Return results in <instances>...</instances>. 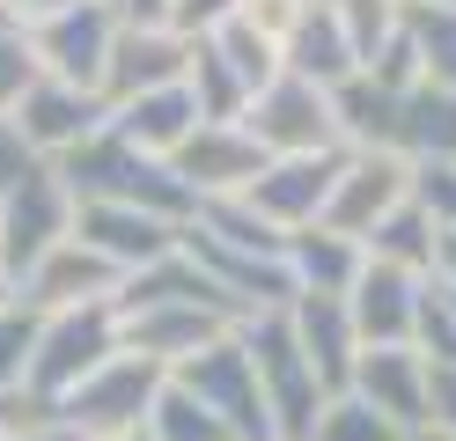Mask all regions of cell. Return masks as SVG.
<instances>
[{
	"label": "cell",
	"mask_w": 456,
	"mask_h": 441,
	"mask_svg": "<svg viewBox=\"0 0 456 441\" xmlns=\"http://www.w3.org/2000/svg\"><path fill=\"white\" fill-rule=\"evenodd\" d=\"M368 257H383V265H405V273H435V250H442V228L435 214H427L419 199H405L397 214H383L376 228H368Z\"/></svg>",
	"instance_id": "cell-25"
},
{
	"label": "cell",
	"mask_w": 456,
	"mask_h": 441,
	"mask_svg": "<svg viewBox=\"0 0 456 441\" xmlns=\"http://www.w3.org/2000/svg\"><path fill=\"white\" fill-rule=\"evenodd\" d=\"M412 199L435 214V228H456V162H419L412 169Z\"/></svg>",
	"instance_id": "cell-33"
},
{
	"label": "cell",
	"mask_w": 456,
	"mask_h": 441,
	"mask_svg": "<svg viewBox=\"0 0 456 441\" xmlns=\"http://www.w3.org/2000/svg\"><path fill=\"white\" fill-rule=\"evenodd\" d=\"M118 441H155V427H133V434H118Z\"/></svg>",
	"instance_id": "cell-42"
},
{
	"label": "cell",
	"mask_w": 456,
	"mask_h": 441,
	"mask_svg": "<svg viewBox=\"0 0 456 441\" xmlns=\"http://www.w3.org/2000/svg\"><path fill=\"white\" fill-rule=\"evenodd\" d=\"M52 169L67 176L74 206L118 199V206H148V214H162V221H199V192H191L169 162H155V155H140L133 140H118L110 126H103L96 140H81L74 155H60Z\"/></svg>",
	"instance_id": "cell-1"
},
{
	"label": "cell",
	"mask_w": 456,
	"mask_h": 441,
	"mask_svg": "<svg viewBox=\"0 0 456 441\" xmlns=\"http://www.w3.org/2000/svg\"><path fill=\"white\" fill-rule=\"evenodd\" d=\"M354 397H368L405 434H427V353L419 346H361Z\"/></svg>",
	"instance_id": "cell-18"
},
{
	"label": "cell",
	"mask_w": 456,
	"mask_h": 441,
	"mask_svg": "<svg viewBox=\"0 0 456 441\" xmlns=\"http://www.w3.org/2000/svg\"><path fill=\"white\" fill-rule=\"evenodd\" d=\"M346 155H354V147H324V155H273L265 176H258L243 199L258 206L273 228H288V235H295V228H317L324 206H331V192H338V176H346Z\"/></svg>",
	"instance_id": "cell-10"
},
{
	"label": "cell",
	"mask_w": 456,
	"mask_h": 441,
	"mask_svg": "<svg viewBox=\"0 0 456 441\" xmlns=\"http://www.w3.org/2000/svg\"><path fill=\"white\" fill-rule=\"evenodd\" d=\"M427 427L456 441V361L449 368H427Z\"/></svg>",
	"instance_id": "cell-34"
},
{
	"label": "cell",
	"mask_w": 456,
	"mask_h": 441,
	"mask_svg": "<svg viewBox=\"0 0 456 441\" xmlns=\"http://www.w3.org/2000/svg\"><path fill=\"white\" fill-rule=\"evenodd\" d=\"M8 118H15V133L30 140V155H37V162H60V155H74L81 140H96V133L110 126V103L96 96V88H74V81L37 74L30 88H22V103H15Z\"/></svg>",
	"instance_id": "cell-9"
},
{
	"label": "cell",
	"mask_w": 456,
	"mask_h": 441,
	"mask_svg": "<svg viewBox=\"0 0 456 441\" xmlns=\"http://www.w3.org/2000/svg\"><path fill=\"white\" fill-rule=\"evenodd\" d=\"M118 287H126V273L118 265H110L103 250H89L81 243V235H67L60 250H52L45 265L30 280H22L15 294L30 309H45V316H60V309H89V302H118Z\"/></svg>",
	"instance_id": "cell-15"
},
{
	"label": "cell",
	"mask_w": 456,
	"mask_h": 441,
	"mask_svg": "<svg viewBox=\"0 0 456 441\" xmlns=\"http://www.w3.org/2000/svg\"><path fill=\"white\" fill-rule=\"evenodd\" d=\"M169 375H177L207 412H221V427L236 434V441H280L273 404H265V382H258V361H250L243 331L214 339L207 353H191V361H184V368H169Z\"/></svg>",
	"instance_id": "cell-4"
},
{
	"label": "cell",
	"mask_w": 456,
	"mask_h": 441,
	"mask_svg": "<svg viewBox=\"0 0 456 441\" xmlns=\"http://www.w3.org/2000/svg\"><path fill=\"white\" fill-rule=\"evenodd\" d=\"M397 110H405V96L383 88L376 74H354V81L331 88V118H338V140L346 147H390L397 155Z\"/></svg>",
	"instance_id": "cell-24"
},
{
	"label": "cell",
	"mask_w": 456,
	"mask_h": 441,
	"mask_svg": "<svg viewBox=\"0 0 456 441\" xmlns=\"http://www.w3.org/2000/svg\"><path fill=\"white\" fill-rule=\"evenodd\" d=\"M169 8H177V0H118L126 22H169Z\"/></svg>",
	"instance_id": "cell-39"
},
{
	"label": "cell",
	"mask_w": 456,
	"mask_h": 441,
	"mask_svg": "<svg viewBox=\"0 0 456 441\" xmlns=\"http://www.w3.org/2000/svg\"><path fill=\"white\" fill-rule=\"evenodd\" d=\"M236 331L250 346V361H258V382H265V404H273L280 441H309V434H317V412L331 404V390H324V375L309 368V353L295 339L288 309H265V316L236 323Z\"/></svg>",
	"instance_id": "cell-3"
},
{
	"label": "cell",
	"mask_w": 456,
	"mask_h": 441,
	"mask_svg": "<svg viewBox=\"0 0 456 441\" xmlns=\"http://www.w3.org/2000/svg\"><path fill=\"white\" fill-rule=\"evenodd\" d=\"M37 420H60V412L37 404L30 390H0V441H15L22 427H37Z\"/></svg>",
	"instance_id": "cell-36"
},
{
	"label": "cell",
	"mask_w": 456,
	"mask_h": 441,
	"mask_svg": "<svg viewBox=\"0 0 456 441\" xmlns=\"http://www.w3.org/2000/svg\"><path fill=\"white\" fill-rule=\"evenodd\" d=\"M309 441H405V427L397 420H383L368 397H354V390H338L324 412H317V434Z\"/></svg>",
	"instance_id": "cell-28"
},
{
	"label": "cell",
	"mask_w": 456,
	"mask_h": 441,
	"mask_svg": "<svg viewBox=\"0 0 456 441\" xmlns=\"http://www.w3.org/2000/svg\"><path fill=\"white\" fill-rule=\"evenodd\" d=\"M74 235L89 250H103L133 280V273H148V265L177 257L184 221H162V214H148V206H118V199H89V206H74Z\"/></svg>",
	"instance_id": "cell-11"
},
{
	"label": "cell",
	"mask_w": 456,
	"mask_h": 441,
	"mask_svg": "<svg viewBox=\"0 0 456 441\" xmlns=\"http://www.w3.org/2000/svg\"><path fill=\"white\" fill-rule=\"evenodd\" d=\"M184 88H191V103H199V118H207V126H243V110H250V81L221 59L214 37H199V45H191V74H184Z\"/></svg>",
	"instance_id": "cell-26"
},
{
	"label": "cell",
	"mask_w": 456,
	"mask_h": 441,
	"mask_svg": "<svg viewBox=\"0 0 456 441\" xmlns=\"http://www.w3.org/2000/svg\"><path fill=\"white\" fill-rule=\"evenodd\" d=\"M148 427H155V441H236V434L221 427V412H207L177 375L162 382V397H155V412H148Z\"/></svg>",
	"instance_id": "cell-27"
},
{
	"label": "cell",
	"mask_w": 456,
	"mask_h": 441,
	"mask_svg": "<svg viewBox=\"0 0 456 441\" xmlns=\"http://www.w3.org/2000/svg\"><path fill=\"white\" fill-rule=\"evenodd\" d=\"M199 126H207V118H199V103H191L184 81H177V88H155V96H133V103L110 110V133L133 140L140 155H155V162H169Z\"/></svg>",
	"instance_id": "cell-20"
},
{
	"label": "cell",
	"mask_w": 456,
	"mask_h": 441,
	"mask_svg": "<svg viewBox=\"0 0 456 441\" xmlns=\"http://www.w3.org/2000/svg\"><path fill=\"white\" fill-rule=\"evenodd\" d=\"M67 235H74V192H67V176L52 162H37L8 199H0V273L22 287Z\"/></svg>",
	"instance_id": "cell-5"
},
{
	"label": "cell",
	"mask_w": 456,
	"mask_h": 441,
	"mask_svg": "<svg viewBox=\"0 0 456 441\" xmlns=\"http://www.w3.org/2000/svg\"><path fill=\"white\" fill-rule=\"evenodd\" d=\"M191 45L184 29H169V22H126L118 29V45H110V74H103V103L118 110L133 96H155V88H177L191 74Z\"/></svg>",
	"instance_id": "cell-12"
},
{
	"label": "cell",
	"mask_w": 456,
	"mask_h": 441,
	"mask_svg": "<svg viewBox=\"0 0 456 441\" xmlns=\"http://www.w3.org/2000/svg\"><path fill=\"white\" fill-rule=\"evenodd\" d=\"M412 346L427 353V368H449L456 361V294L442 280L419 287V323H412Z\"/></svg>",
	"instance_id": "cell-30"
},
{
	"label": "cell",
	"mask_w": 456,
	"mask_h": 441,
	"mask_svg": "<svg viewBox=\"0 0 456 441\" xmlns=\"http://www.w3.org/2000/svg\"><path fill=\"white\" fill-rule=\"evenodd\" d=\"M397 155L412 169L419 162H456V88L419 81L405 88V110H397Z\"/></svg>",
	"instance_id": "cell-23"
},
{
	"label": "cell",
	"mask_w": 456,
	"mask_h": 441,
	"mask_svg": "<svg viewBox=\"0 0 456 441\" xmlns=\"http://www.w3.org/2000/svg\"><path fill=\"white\" fill-rule=\"evenodd\" d=\"M412 15V37H419V67L427 81L456 88V8H405Z\"/></svg>",
	"instance_id": "cell-32"
},
{
	"label": "cell",
	"mask_w": 456,
	"mask_h": 441,
	"mask_svg": "<svg viewBox=\"0 0 456 441\" xmlns=\"http://www.w3.org/2000/svg\"><path fill=\"white\" fill-rule=\"evenodd\" d=\"M228 331H236V323L199 309V302H155V309L126 316V353H148V361H162V368H184L191 353H207Z\"/></svg>",
	"instance_id": "cell-19"
},
{
	"label": "cell",
	"mask_w": 456,
	"mask_h": 441,
	"mask_svg": "<svg viewBox=\"0 0 456 441\" xmlns=\"http://www.w3.org/2000/svg\"><path fill=\"white\" fill-rule=\"evenodd\" d=\"M8 8H15V22H45V15H60L67 0H8Z\"/></svg>",
	"instance_id": "cell-40"
},
{
	"label": "cell",
	"mask_w": 456,
	"mask_h": 441,
	"mask_svg": "<svg viewBox=\"0 0 456 441\" xmlns=\"http://www.w3.org/2000/svg\"><path fill=\"white\" fill-rule=\"evenodd\" d=\"M265 147L258 140H250L243 126H199L184 147H177V155H169V169H177L184 176V184L199 192V206H207V199H236V192H250V184H258V176H265Z\"/></svg>",
	"instance_id": "cell-14"
},
{
	"label": "cell",
	"mask_w": 456,
	"mask_h": 441,
	"mask_svg": "<svg viewBox=\"0 0 456 441\" xmlns=\"http://www.w3.org/2000/svg\"><path fill=\"white\" fill-rule=\"evenodd\" d=\"M243 133L265 155H324V147H346L338 140V118H331V88L302 81V74L265 81L250 96V110H243Z\"/></svg>",
	"instance_id": "cell-8"
},
{
	"label": "cell",
	"mask_w": 456,
	"mask_h": 441,
	"mask_svg": "<svg viewBox=\"0 0 456 441\" xmlns=\"http://www.w3.org/2000/svg\"><path fill=\"white\" fill-rule=\"evenodd\" d=\"M405 8H456V0H405Z\"/></svg>",
	"instance_id": "cell-43"
},
{
	"label": "cell",
	"mask_w": 456,
	"mask_h": 441,
	"mask_svg": "<svg viewBox=\"0 0 456 441\" xmlns=\"http://www.w3.org/2000/svg\"><path fill=\"white\" fill-rule=\"evenodd\" d=\"M361 265H368V250L354 243V235L324 228V221L288 235V273H295V294H354Z\"/></svg>",
	"instance_id": "cell-22"
},
{
	"label": "cell",
	"mask_w": 456,
	"mask_h": 441,
	"mask_svg": "<svg viewBox=\"0 0 456 441\" xmlns=\"http://www.w3.org/2000/svg\"><path fill=\"white\" fill-rule=\"evenodd\" d=\"M118 0H67L60 15L30 22V52H37V74L52 81H74V88H96L103 96V74H110V45H118Z\"/></svg>",
	"instance_id": "cell-6"
},
{
	"label": "cell",
	"mask_w": 456,
	"mask_h": 441,
	"mask_svg": "<svg viewBox=\"0 0 456 441\" xmlns=\"http://www.w3.org/2000/svg\"><path fill=\"white\" fill-rule=\"evenodd\" d=\"M427 280H442L456 294V228H442V250H435V273H427Z\"/></svg>",
	"instance_id": "cell-37"
},
{
	"label": "cell",
	"mask_w": 456,
	"mask_h": 441,
	"mask_svg": "<svg viewBox=\"0 0 456 441\" xmlns=\"http://www.w3.org/2000/svg\"><path fill=\"white\" fill-rule=\"evenodd\" d=\"M405 199H412V162L390 155V147H354V155H346V176H338V192H331V206H324V228L368 243V228H376L383 214H397Z\"/></svg>",
	"instance_id": "cell-13"
},
{
	"label": "cell",
	"mask_w": 456,
	"mask_h": 441,
	"mask_svg": "<svg viewBox=\"0 0 456 441\" xmlns=\"http://www.w3.org/2000/svg\"><path fill=\"white\" fill-rule=\"evenodd\" d=\"M30 169H37L30 140L15 133V118H0V199H8V192H15V184H22V176H30Z\"/></svg>",
	"instance_id": "cell-35"
},
{
	"label": "cell",
	"mask_w": 456,
	"mask_h": 441,
	"mask_svg": "<svg viewBox=\"0 0 456 441\" xmlns=\"http://www.w3.org/2000/svg\"><path fill=\"white\" fill-rule=\"evenodd\" d=\"M162 382H169L162 361H148V353H118V361H103V368L60 404V420L81 427L89 441H118V434H133V427H148Z\"/></svg>",
	"instance_id": "cell-7"
},
{
	"label": "cell",
	"mask_w": 456,
	"mask_h": 441,
	"mask_svg": "<svg viewBox=\"0 0 456 441\" xmlns=\"http://www.w3.org/2000/svg\"><path fill=\"white\" fill-rule=\"evenodd\" d=\"M37 331H45V309H30V302L15 294V302L0 309V390H22V382H30Z\"/></svg>",
	"instance_id": "cell-29"
},
{
	"label": "cell",
	"mask_w": 456,
	"mask_h": 441,
	"mask_svg": "<svg viewBox=\"0 0 456 441\" xmlns=\"http://www.w3.org/2000/svg\"><path fill=\"white\" fill-rule=\"evenodd\" d=\"M288 74L317 81V88H338V81L361 74V52H354V37H346V22H338L331 0H309V15L295 22V37H288Z\"/></svg>",
	"instance_id": "cell-21"
},
{
	"label": "cell",
	"mask_w": 456,
	"mask_h": 441,
	"mask_svg": "<svg viewBox=\"0 0 456 441\" xmlns=\"http://www.w3.org/2000/svg\"><path fill=\"white\" fill-rule=\"evenodd\" d=\"M405 441H449V434H435V427H427V434H405Z\"/></svg>",
	"instance_id": "cell-44"
},
{
	"label": "cell",
	"mask_w": 456,
	"mask_h": 441,
	"mask_svg": "<svg viewBox=\"0 0 456 441\" xmlns=\"http://www.w3.org/2000/svg\"><path fill=\"white\" fill-rule=\"evenodd\" d=\"M288 323L309 353V368L324 375V390H354V368H361V323L346 309V294H295L288 302Z\"/></svg>",
	"instance_id": "cell-16"
},
{
	"label": "cell",
	"mask_w": 456,
	"mask_h": 441,
	"mask_svg": "<svg viewBox=\"0 0 456 441\" xmlns=\"http://www.w3.org/2000/svg\"><path fill=\"white\" fill-rule=\"evenodd\" d=\"M419 287H427V273H405V265L368 257L361 280H354V294H346V309H354V323H361V346H412Z\"/></svg>",
	"instance_id": "cell-17"
},
{
	"label": "cell",
	"mask_w": 456,
	"mask_h": 441,
	"mask_svg": "<svg viewBox=\"0 0 456 441\" xmlns=\"http://www.w3.org/2000/svg\"><path fill=\"white\" fill-rule=\"evenodd\" d=\"M118 353H126V316H118V302L60 309V316H45V331H37V361H30V382H22V390L60 412L81 382H89L103 361H118Z\"/></svg>",
	"instance_id": "cell-2"
},
{
	"label": "cell",
	"mask_w": 456,
	"mask_h": 441,
	"mask_svg": "<svg viewBox=\"0 0 456 441\" xmlns=\"http://www.w3.org/2000/svg\"><path fill=\"white\" fill-rule=\"evenodd\" d=\"M331 8H338V22H346V37H354V52H361V67L397 37V29H405V0H331Z\"/></svg>",
	"instance_id": "cell-31"
},
{
	"label": "cell",
	"mask_w": 456,
	"mask_h": 441,
	"mask_svg": "<svg viewBox=\"0 0 456 441\" xmlns=\"http://www.w3.org/2000/svg\"><path fill=\"white\" fill-rule=\"evenodd\" d=\"M15 441H89L81 427H67V420H37V427H22Z\"/></svg>",
	"instance_id": "cell-38"
},
{
	"label": "cell",
	"mask_w": 456,
	"mask_h": 441,
	"mask_svg": "<svg viewBox=\"0 0 456 441\" xmlns=\"http://www.w3.org/2000/svg\"><path fill=\"white\" fill-rule=\"evenodd\" d=\"M8 302H15V280H8V273H0V309H8Z\"/></svg>",
	"instance_id": "cell-41"
}]
</instances>
